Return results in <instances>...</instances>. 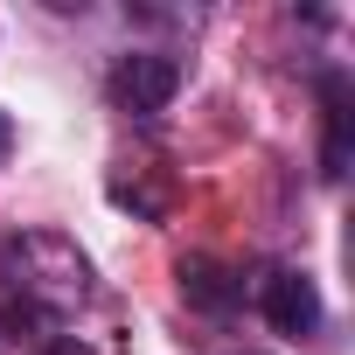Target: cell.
I'll return each instance as SVG.
<instances>
[{"mask_svg":"<svg viewBox=\"0 0 355 355\" xmlns=\"http://www.w3.org/2000/svg\"><path fill=\"white\" fill-rule=\"evenodd\" d=\"M84 300H91V258L70 237L56 230L0 237V327L49 341L77 320Z\"/></svg>","mask_w":355,"mask_h":355,"instance_id":"6da1fadb","label":"cell"},{"mask_svg":"<svg viewBox=\"0 0 355 355\" xmlns=\"http://www.w3.org/2000/svg\"><path fill=\"white\" fill-rule=\"evenodd\" d=\"M258 313H265V327H272V334H286V341H306V334H320V320H327L320 286H313L300 265L265 272V286H258Z\"/></svg>","mask_w":355,"mask_h":355,"instance_id":"7a4b0ae2","label":"cell"},{"mask_svg":"<svg viewBox=\"0 0 355 355\" xmlns=\"http://www.w3.org/2000/svg\"><path fill=\"white\" fill-rule=\"evenodd\" d=\"M174 91H182V63L160 56V49H132V56H119V70H112V98H119L132 119H160V112L174 105Z\"/></svg>","mask_w":355,"mask_h":355,"instance_id":"3957f363","label":"cell"},{"mask_svg":"<svg viewBox=\"0 0 355 355\" xmlns=\"http://www.w3.org/2000/svg\"><path fill=\"white\" fill-rule=\"evenodd\" d=\"M174 279H182V300H189L196 313H209V320H223V313H237V306H244V279H237L230 265L202 258V251L174 265Z\"/></svg>","mask_w":355,"mask_h":355,"instance_id":"277c9868","label":"cell"},{"mask_svg":"<svg viewBox=\"0 0 355 355\" xmlns=\"http://www.w3.org/2000/svg\"><path fill=\"white\" fill-rule=\"evenodd\" d=\"M320 125H327V139H320V174L341 182V174H348V77H341V70L320 77Z\"/></svg>","mask_w":355,"mask_h":355,"instance_id":"5b68a950","label":"cell"},{"mask_svg":"<svg viewBox=\"0 0 355 355\" xmlns=\"http://www.w3.org/2000/svg\"><path fill=\"white\" fill-rule=\"evenodd\" d=\"M49 355H91V348H84L77 334H49Z\"/></svg>","mask_w":355,"mask_h":355,"instance_id":"8992f818","label":"cell"},{"mask_svg":"<svg viewBox=\"0 0 355 355\" xmlns=\"http://www.w3.org/2000/svg\"><path fill=\"white\" fill-rule=\"evenodd\" d=\"M8 153H15V119L0 112V160H8Z\"/></svg>","mask_w":355,"mask_h":355,"instance_id":"52a82bcc","label":"cell"}]
</instances>
